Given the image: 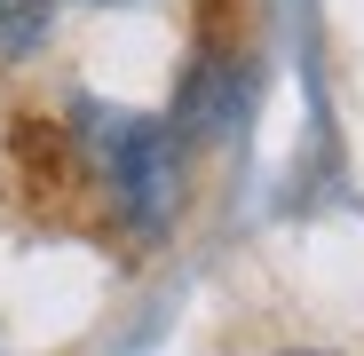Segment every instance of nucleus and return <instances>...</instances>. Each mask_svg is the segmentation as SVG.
<instances>
[{
	"label": "nucleus",
	"mask_w": 364,
	"mask_h": 356,
	"mask_svg": "<svg viewBox=\"0 0 364 356\" xmlns=\"http://www.w3.org/2000/svg\"><path fill=\"white\" fill-rule=\"evenodd\" d=\"M55 24V0H0V64H16V55H32Z\"/></svg>",
	"instance_id": "nucleus-3"
},
{
	"label": "nucleus",
	"mask_w": 364,
	"mask_h": 356,
	"mask_svg": "<svg viewBox=\"0 0 364 356\" xmlns=\"http://www.w3.org/2000/svg\"><path fill=\"white\" fill-rule=\"evenodd\" d=\"M293 356H325V348H293Z\"/></svg>",
	"instance_id": "nucleus-4"
},
{
	"label": "nucleus",
	"mask_w": 364,
	"mask_h": 356,
	"mask_svg": "<svg viewBox=\"0 0 364 356\" xmlns=\"http://www.w3.org/2000/svg\"><path fill=\"white\" fill-rule=\"evenodd\" d=\"M9 158L32 183V198H48V206L80 198V183H87V151H80L72 127H55V119H16L9 127Z\"/></svg>",
	"instance_id": "nucleus-2"
},
{
	"label": "nucleus",
	"mask_w": 364,
	"mask_h": 356,
	"mask_svg": "<svg viewBox=\"0 0 364 356\" xmlns=\"http://www.w3.org/2000/svg\"><path fill=\"white\" fill-rule=\"evenodd\" d=\"M95 151H103V174H111L119 206H127L143 230H159L166 206H174V135L159 127V119H103Z\"/></svg>",
	"instance_id": "nucleus-1"
},
{
	"label": "nucleus",
	"mask_w": 364,
	"mask_h": 356,
	"mask_svg": "<svg viewBox=\"0 0 364 356\" xmlns=\"http://www.w3.org/2000/svg\"><path fill=\"white\" fill-rule=\"evenodd\" d=\"M87 9H111V0H87Z\"/></svg>",
	"instance_id": "nucleus-5"
}]
</instances>
